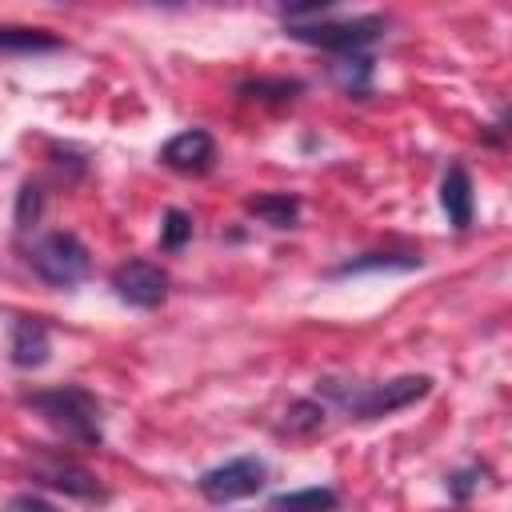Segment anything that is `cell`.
<instances>
[{"mask_svg": "<svg viewBox=\"0 0 512 512\" xmlns=\"http://www.w3.org/2000/svg\"><path fill=\"white\" fill-rule=\"evenodd\" d=\"M24 404L32 412H40L56 432H64L68 440L76 444H100L104 432H100V404L88 388H76V384H64V388H44V392H28Z\"/></svg>", "mask_w": 512, "mask_h": 512, "instance_id": "1", "label": "cell"}, {"mask_svg": "<svg viewBox=\"0 0 512 512\" xmlns=\"http://www.w3.org/2000/svg\"><path fill=\"white\" fill-rule=\"evenodd\" d=\"M432 388L428 376H400L388 384H344V380H320V392L328 400H336L344 412L360 416V420H376V416H392L396 408H408L412 400H420Z\"/></svg>", "mask_w": 512, "mask_h": 512, "instance_id": "2", "label": "cell"}, {"mask_svg": "<svg viewBox=\"0 0 512 512\" xmlns=\"http://www.w3.org/2000/svg\"><path fill=\"white\" fill-rule=\"evenodd\" d=\"M28 264L52 288H72V284L88 280V272H92V256H88V248H84V240L76 232H44V236H36L28 244Z\"/></svg>", "mask_w": 512, "mask_h": 512, "instance_id": "3", "label": "cell"}, {"mask_svg": "<svg viewBox=\"0 0 512 512\" xmlns=\"http://www.w3.org/2000/svg\"><path fill=\"white\" fill-rule=\"evenodd\" d=\"M380 32H384V20H380V16H356V20H316V24H288V36H292V40L316 44V48L336 52V56H352V52H360V48H364V44H372Z\"/></svg>", "mask_w": 512, "mask_h": 512, "instance_id": "4", "label": "cell"}, {"mask_svg": "<svg viewBox=\"0 0 512 512\" xmlns=\"http://www.w3.org/2000/svg\"><path fill=\"white\" fill-rule=\"evenodd\" d=\"M264 476L268 468L256 460V456H236V460H224L216 468H208L196 488L204 500L212 504H232V500H244V496H256L264 488Z\"/></svg>", "mask_w": 512, "mask_h": 512, "instance_id": "5", "label": "cell"}, {"mask_svg": "<svg viewBox=\"0 0 512 512\" xmlns=\"http://www.w3.org/2000/svg\"><path fill=\"white\" fill-rule=\"evenodd\" d=\"M112 288L132 308H156L168 296V272L152 260H128L112 272Z\"/></svg>", "mask_w": 512, "mask_h": 512, "instance_id": "6", "label": "cell"}, {"mask_svg": "<svg viewBox=\"0 0 512 512\" xmlns=\"http://www.w3.org/2000/svg\"><path fill=\"white\" fill-rule=\"evenodd\" d=\"M160 160L176 172H208L212 160H216V140L204 132V128H188V132H176L164 148H160Z\"/></svg>", "mask_w": 512, "mask_h": 512, "instance_id": "7", "label": "cell"}, {"mask_svg": "<svg viewBox=\"0 0 512 512\" xmlns=\"http://www.w3.org/2000/svg\"><path fill=\"white\" fill-rule=\"evenodd\" d=\"M52 344H48V328L40 320H28L20 316L12 324V364L16 368H40L48 360Z\"/></svg>", "mask_w": 512, "mask_h": 512, "instance_id": "8", "label": "cell"}, {"mask_svg": "<svg viewBox=\"0 0 512 512\" xmlns=\"http://www.w3.org/2000/svg\"><path fill=\"white\" fill-rule=\"evenodd\" d=\"M440 204H444L452 228H468L472 224V176L460 164H452L444 172V180H440Z\"/></svg>", "mask_w": 512, "mask_h": 512, "instance_id": "9", "label": "cell"}, {"mask_svg": "<svg viewBox=\"0 0 512 512\" xmlns=\"http://www.w3.org/2000/svg\"><path fill=\"white\" fill-rule=\"evenodd\" d=\"M248 212L272 228H292L296 216H300V200L292 192H260L248 200Z\"/></svg>", "mask_w": 512, "mask_h": 512, "instance_id": "10", "label": "cell"}, {"mask_svg": "<svg viewBox=\"0 0 512 512\" xmlns=\"http://www.w3.org/2000/svg\"><path fill=\"white\" fill-rule=\"evenodd\" d=\"M340 496L332 488H300L272 500V512H336Z\"/></svg>", "mask_w": 512, "mask_h": 512, "instance_id": "11", "label": "cell"}, {"mask_svg": "<svg viewBox=\"0 0 512 512\" xmlns=\"http://www.w3.org/2000/svg\"><path fill=\"white\" fill-rule=\"evenodd\" d=\"M332 76L340 80L344 92H352V96H368V88H372V60H368L364 52L340 56V60L332 64Z\"/></svg>", "mask_w": 512, "mask_h": 512, "instance_id": "12", "label": "cell"}, {"mask_svg": "<svg viewBox=\"0 0 512 512\" xmlns=\"http://www.w3.org/2000/svg\"><path fill=\"white\" fill-rule=\"evenodd\" d=\"M60 48V36L44 28H0V52H44Z\"/></svg>", "mask_w": 512, "mask_h": 512, "instance_id": "13", "label": "cell"}, {"mask_svg": "<svg viewBox=\"0 0 512 512\" xmlns=\"http://www.w3.org/2000/svg\"><path fill=\"white\" fill-rule=\"evenodd\" d=\"M44 480H48L52 488L72 492V496H92V492H96V480H92L84 468H72V464H48V468H44Z\"/></svg>", "mask_w": 512, "mask_h": 512, "instance_id": "14", "label": "cell"}, {"mask_svg": "<svg viewBox=\"0 0 512 512\" xmlns=\"http://www.w3.org/2000/svg\"><path fill=\"white\" fill-rule=\"evenodd\" d=\"M192 240V216L180 212V208H168L164 212V224H160V248L164 252H176Z\"/></svg>", "mask_w": 512, "mask_h": 512, "instance_id": "15", "label": "cell"}, {"mask_svg": "<svg viewBox=\"0 0 512 512\" xmlns=\"http://www.w3.org/2000/svg\"><path fill=\"white\" fill-rule=\"evenodd\" d=\"M372 268H420V256H388V252H368L364 260H348V264H340L336 272L340 276H348V272H372Z\"/></svg>", "mask_w": 512, "mask_h": 512, "instance_id": "16", "label": "cell"}, {"mask_svg": "<svg viewBox=\"0 0 512 512\" xmlns=\"http://www.w3.org/2000/svg\"><path fill=\"white\" fill-rule=\"evenodd\" d=\"M240 92L248 100H292V92H300L296 80H248L240 84Z\"/></svg>", "mask_w": 512, "mask_h": 512, "instance_id": "17", "label": "cell"}, {"mask_svg": "<svg viewBox=\"0 0 512 512\" xmlns=\"http://www.w3.org/2000/svg\"><path fill=\"white\" fill-rule=\"evenodd\" d=\"M320 420H324V408L316 400H300V404L288 408V428L292 432H312V428H320Z\"/></svg>", "mask_w": 512, "mask_h": 512, "instance_id": "18", "label": "cell"}, {"mask_svg": "<svg viewBox=\"0 0 512 512\" xmlns=\"http://www.w3.org/2000/svg\"><path fill=\"white\" fill-rule=\"evenodd\" d=\"M40 216V188L36 184H24L20 188V208H16V224L20 228H28L32 220Z\"/></svg>", "mask_w": 512, "mask_h": 512, "instance_id": "19", "label": "cell"}, {"mask_svg": "<svg viewBox=\"0 0 512 512\" xmlns=\"http://www.w3.org/2000/svg\"><path fill=\"white\" fill-rule=\"evenodd\" d=\"M16 508H20V512H56L52 504H44V500H32V496H24V500H16Z\"/></svg>", "mask_w": 512, "mask_h": 512, "instance_id": "20", "label": "cell"}]
</instances>
